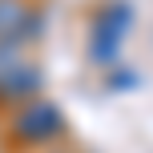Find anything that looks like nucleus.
Returning <instances> with one entry per match:
<instances>
[{"instance_id": "obj_3", "label": "nucleus", "mask_w": 153, "mask_h": 153, "mask_svg": "<svg viewBox=\"0 0 153 153\" xmlns=\"http://www.w3.org/2000/svg\"><path fill=\"white\" fill-rule=\"evenodd\" d=\"M40 89H45V69L32 61V53L16 40L0 45V109L40 97Z\"/></svg>"}, {"instance_id": "obj_4", "label": "nucleus", "mask_w": 153, "mask_h": 153, "mask_svg": "<svg viewBox=\"0 0 153 153\" xmlns=\"http://www.w3.org/2000/svg\"><path fill=\"white\" fill-rule=\"evenodd\" d=\"M45 4L36 0H0V45L16 40V45L32 48L40 36H45Z\"/></svg>"}, {"instance_id": "obj_1", "label": "nucleus", "mask_w": 153, "mask_h": 153, "mask_svg": "<svg viewBox=\"0 0 153 153\" xmlns=\"http://www.w3.org/2000/svg\"><path fill=\"white\" fill-rule=\"evenodd\" d=\"M69 133V117L56 101L48 97H32L20 101V105L8 109V121H4V137L12 149H28V153H45L56 149Z\"/></svg>"}, {"instance_id": "obj_2", "label": "nucleus", "mask_w": 153, "mask_h": 153, "mask_svg": "<svg viewBox=\"0 0 153 153\" xmlns=\"http://www.w3.org/2000/svg\"><path fill=\"white\" fill-rule=\"evenodd\" d=\"M133 24H137V8L129 0H105V4H97L93 20H89V36H85V56L93 65H101V69L117 65Z\"/></svg>"}, {"instance_id": "obj_5", "label": "nucleus", "mask_w": 153, "mask_h": 153, "mask_svg": "<svg viewBox=\"0 0 153 153\" xmlns=\"http://www.w3.org/2000/svg\"><path fill=\"white\" fill-rule=\"evenodd\" d=\"M109 89H113V93H125V89H137V73H133V69H117L113 76H109Z\"/></svg>"}, {"instance_id": "obj_6", "label": "nucleus", "mask_w": 153, "mask_h": 153, "mask_svg": "<svg viewBox=\"0 0 153 153\" xmlns=\"http://www.w3.org/2000/svg\"><path fill=\"white\" fill-rule=\"evenodd\" d=\"M45 153H65V149H45Z\"/></svg>"}]
</instances>
